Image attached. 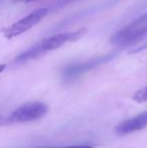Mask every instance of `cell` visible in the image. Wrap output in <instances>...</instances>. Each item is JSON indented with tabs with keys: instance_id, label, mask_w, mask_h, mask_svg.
Here are the masks:
<instances>
[{
	"instance_id": "6",
	"label": "cell",
	"mask_w": 147,
	"mask_h": 148,
	"mask_svg": "<svg viewBox=\"0 0 147 148\" xmlns=\"http://www.w3.org/2000/svg\"><path fill=\"white\" fill-rule=\"evenodd\" d=\"M147 126V112L141 113L135 117L124 121L116 128L118 134H128L134 131L141 130Z\"/></svg>"
},
{
	"instance_id": "2",
	"label": "cell",
	"mask_w": 147,
	"mask_h": 148,
	"mask_svg": "<svg viewBox=\"0 0 147 148\" xmlns=\"http://www.w3.org/2000/svg\"><path fill=\"white\" fill-rule=\"evenodd\" d=\"M147 36V12L118 30L111 36V43L117 49H126L141 41Z\"/></svg>"
},
{
	"instance_id": "7",
	"label": "cell",
	"mask_w": 147,
	"mask_h": 148,
	"mask_svg": "<svg viewBox=\"0 0 147 148\" xmlns=\"http://www.w3.org/2000/svg\"><path fill=\"white\" fill-rule=\"evenodd\" d=\"M133 99H134V101L138 102V103L147 102V86L136 92L133 96Z\"/></svg>"
},
{
	"instance_id": "9",
	"label": "cell",
	"mask_w": 147,
	"mask_h": 148,
	"mask_svg": "<svg viewBox=\"0 0 147 148\" xmlns=\"http://www.w3.org/2000/svg\"><path fill=\"white\" fill-rule=\"evenodd\" d=\"M57 148H92L87 145H78V146H64V147H57Z\"/></svg>"
},
{
	"instance_id": "11",
	"label": "cell",
	"mask_w": 147,
	"mask_h": 148,
	"mask_svg": "<svg viewBox=\"0 0 147 148\" xmlns=\"http://www.w3.org/2000/svg\"><path fill=\"white\" fill-rule=\"evenodd\" d=\"M16 2H32V1H36V0H15Z\"/></svg>"
},
{
	"instance_id": "1",
	"label": "cell",
	"mask_w": 147,
	"mask_h": 148,
	"mask_svg": "<svg viewBox=\"0 0 147 148\" xmlns=\"http://www.w3.org/2000/svg\"><path fill=\"white\" fill-rule=\"evenodd\" d=\"M87 32V28L82 27L75 31H68V32H62L59 34L51 35L49 37L42 39V40L36 42L31 47L27 49L18 55L17 57L14 59L15 64H23L28 60H36L38 58L44 56L45 53L53 51L55 49H57L59 47H64L67 43L74 42L77 41Z\"/></svg>"
},
{
	"instance_id": "4",
	"label": "cell",
	"mask_w": 147,
	"mask_h": 148,
	"mask_svg": "<svg viewBox=\"0 0 147 148\" xmlns=\"http://www.w3.org/2000/svg\"><path fill=\"white\" fill-rule=\"evenodd\" d=\"M116 57V53H109V55L96 57L93 59L86 60L83 62H75V64H69L63 70V77L66 81H73L76 78L80 77L81 75L97 68L103 64L110 62Z\"/></svg>"
},
{
	"instance_id": "8",
	"label": "cell",
	"mask_w": 147,
	"mask_h": 148,
	"mask_svg": "<svg viewBox=\"0 0 147 148\" xmlns=\"http://www.w3.org/2000/svg\"><path fill=\"white\" fill-rule=\"evenodd\" d=\"M145 49H147V41H146V42H144L143 45H139V47H136V49L132 51L131 53H139V51H145Z\"/></svg>"
},
{
	"instance_id": "10",
	"label": "cell",
	"mask_w": 147,
	"mask_h": 148,
	"mask_svg": "<svg viewBox=\"0 0 147 148\" xmlns=\"http://www.w3.org/2000/svg\"><path fill=\"white\" fill-rule=\"evenodd\" d=\"M7 123H8V119L6 120L5 118H3V117H1V116H0V125L7 124Z\"/></svg>"
},
{
	"instance_id": "5",
	"label": "cell",
	"mask_w": 147,
	"mask_h": 148,
	"mask_svg": "<svg viewBox=\"0 0 147 148\" xmlns=\"http://www.w3.org/2000/svg\"><path fill=\"white\" fill-rule=\"evenodd\" d=\"M47 107L39 102H32L22 105L16 109L8 118V123H23L34 121L44 116Z\"/></svg>"
},
{
	"instance_id": "3",
	"label": "cell",
	"mask_w": 147,
	"mask_h": 148,
	"mask_svg": "<svg viewBox=\"0 0 147 148\" xmlns=\"http://www.w3.org/2000/svg\"><path fill=\"white\" fill-rule=\"evenodd\" d=\"M47 13H49V9L45 7L38 8L34 11L30 12L29 14L22 17L21 19L17 20L14 23L7 26L3 30L4 35L7 39H12L18 35H21L22 33L31 29L37 23H39L47 15Z\"/></svg>"
}]
</instances>
